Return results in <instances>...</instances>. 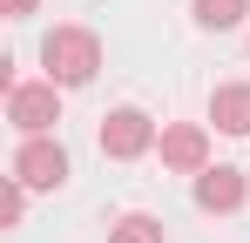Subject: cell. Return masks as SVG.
<instances>
[{"mask_svg": "<svg viewBox=\"0 0 250 243\" xmlns=\"http://www.w3.org/2000/svg\"><path fill=\"white\" fill-rule=\"evenodd\" d=\"M7 14H14V20H27V14H34V0H7Z\"/></svg>", "mask_w": 250, "mask_h": 243, "instance_id": "11", "label": "cell"}, {"mask_svg": "<svg viewBox=\"0 0 250 243\" xmlns=\"http://www.w3.org/2000/svg\"><path fill=\"white\" fill-rule=\"evenodd\" d=\"M196 202H203L209 216L244 209V176H237V169H203V176H196Z\"/></svg>", "mask_w": 250, "mask_h": 243, "instance_id": "6", "label": "cell"}, {"mask_svg": "<svg viewBox=\"0 0 250 243\" xmlns=\"http://www.w3.org/2000/svg\"><path fill=\"white\" fill-rule=\"evenodd\" d=\"M209 122L223 135H250V81H223L209 95Z\"/></svg>", "mask_w": 250, "mask_h": 243, "instance_id": "7", "label": "cell"}, {"mask_svg": "<svg viewBox=\"0 0 250 243\" xmlns=\"http://www.w3.org/2000/svg\"><path fill=\"white\" fill-rule=\"evenodd\" d=\"M14 182H27V189H61V182H68V149L47 142V135H27L21 156H14Z\"/></svg>", "mask_w": 250, "mask_h": 243, "instance_id": "3", "label": "cell"}, {"mask_svg": "<svg viewBox=\"0 0 250 243\" xmlns=\"http://www.w3.org/2000/svg\"><path fill=\"white\" fill-rule=\"evenodd\" d=\"M244 14H250V0H196V20L216 27V34H223V27H237Z\"/></svg>", "mask_w": 250, "mask_h": 243, "instance_id": "8", "label": "cell"}, {"mask_svg": "<svg viewBox=\"0 0 250 243\" xmlns=\"http://www.w3.org/2000/svg\"><path fill=\"white\" fill-rule=\"evenodd\" d=\"M163 162L183 169V176H203V169H209V135H203V122H176V128H163Z\"/></svg>", "mask_w": 250, "mask_h": 243, "instance_id": "5", "label": "cell"}, {"mask_svg": "<svg viewBox=\"0 0 250 243\" xmlns=\"http://www.w3.org/2000/svg\"><path fill=\"white\" fill-rule=\"evenodd\" d=\"M108 243H163V223H156V216H122V223L108 230Z\"/></svg>", "mask_w": 250, "mask_h": 243, "instance_id": "9", "label": "cell"}, {"mask_svg": "<svg viewBox=\"0 0 250 243\" xmlns=\"http://www.w3.org/2000/svg\"><path fill=\"white\" fill-rule=\"evenodd\" d=\"M7 122H14L21 135H47V128L61 122L54 81H14V88H7Z\"/></svg>", "mask_w": 250, "mask_h": 243, "instance_id": "2", "label": "cell"}, {"mask_svg": "<svg viewBox=\"0 0 250 243\" xmlns=\"http://www.w3.org/2000/svg\"><path fill=\"white\" fill-rule=\"evenodd\" d=\"M41 61H47V81H54V88H82V81H95V68H102V40L88 34V27H54V34L41 40Z\"/></svg>", "mask_w": 250, "mask_h": 243, "instance_id": "1", "label": "cell"}, {"mask_svg": "<svg viewBox=\"0 0 250 243\" xmlns=\"http://www.w3.org/2000/svg\"><path fill=\"white\" fill-rule=\"evenodd\" d=\"M149 142H156V122L142 115V108H115V115L102 122V156H115V162H135Z\"/></svg>", "mask_w": 250, "mask_h": 243, "instance_id": "4", "label": "cell"}, {"mask_svg": "<svg viewBox=\"0 0 250 243\" xmlns=\"http://www.w3.org/2000/svg\"><path fill=\"white\" fill-rule=\"evenodd\" d=\"M21 209H27V182H7V189H0V216L21 223Z\"/></svg>", "mask_w": 250, "mask_h": 243, "instance_id": "10", "label": "cell"}]
</instances>
